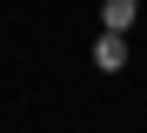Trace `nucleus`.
Masks as SVG:
<instances>
[{
    "instance_id": "nucleus-1",
    "label": "nucleus",
    "mask_w": 147,
    "mask_h": 133,
    "mask_svg": "<svg viewBox=\"0 0 147 133\" xmlns=\"http://www.w3.org/2000/svg\"><path fill=\"white\" fill-rule=\"evenodd\" d=\"M94 67H100V73H120V67H127V40H120L114 27H107V40L94 47Z\"/></svg>"
},
{
    "instance_id": "nucleus-2",
    "label": "nucleus",
    "mask_w": 147,
    "mask_h": 133,
    "mask_svg": "<svg viewBox=\"0 0 147 133\" xmlns=\"http://www.w3.org/2000/svg\"><path fill=\"white\" fill-rule=\"evenodd\" d=\"M100 13H107V27H114V33H127V27H134V13H140V0H100Z\"/></svg>"
}]
</instances>
